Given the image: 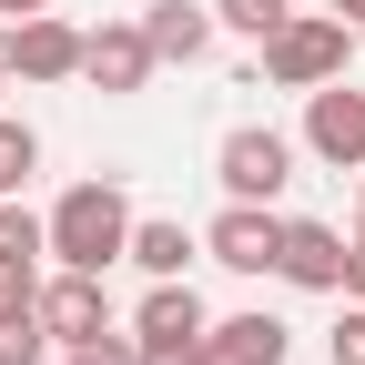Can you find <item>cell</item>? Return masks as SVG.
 Masks as SVG:
<instances>
[{
    "instance_id": "13",
    "label": "cell",
    "mask_w": 365,
    "mask_h": 365,
    "mask_svg": "<svg viewBox=\"0 0 365 365\" xmlns=\"http://www.w3.org/2000/svg\"><path fill=\"white\" fill-rule=\"evenodd\" d=\"M193 254H203V234H182V223H143V213H132V244H122V264H143L153 284H163V274H182Z\"/></svg>"
},
{
    "instance_id": "4",
    "label": "cell",
    "mask_w": 365,
    "mask_h": 365,
    "mask_svg": "<svg viewBox=\"0 0 365 365\" xmlns=\"http://www.w3.org/2000/svg\"><path fill=\"white\" fill-rule=\"evenodd\" d=\"M203 294L182 284V274H163V284L143 294V314H132V345H143V365H203Z\"/></svg>"
},
{
    "instance_id": "5",
    "label": "cell",
    "mask_w": 365,
    "mask_h": 365,
    "mask_svg": "<svg viewBox=\"0 0 365 365\" xmlns=\"http://www.w3.org/2000/svg\"><path fill=\"white\" fill-rule=\"evenodd\" d=\"M304 153L335 163V173H365V91L355 81H314L304 91Z\"/></svg>"
},
{
    "instance_id": "17",
    "label": "cell",
    "mask_w": 365,
    "mask_h": 365,
    "mask_svg": "<svg viewBox=\"0 0 365 365\" xmlns=\"http://www.w3.org/2000/svg\"><path fill=\"white\" fill-rule=\"evenodd\" d=\"M325 355H335V365H365V304H355V294H345V314H335Z\"/></svg>"
},
{
    "instance_id": "22",
    "label": "cell",
    "mask_w": 365,
    "mask_h": 365,
    "mask_svg": "<svg viewBox=\"0 0 365 365\" xmlns=\"http://www.w3.org/2000/svg\"><path fill=\"white\" fill-rule=\"evenodd\" d=\"M355 234H365V182H355Z\"/></svg>"
},
{
    "instance_id": "23",
    "label": "cell",
    "mask_w": 365,
    "mask_h": 365,
    "mask_svg": "<svg viewBox=\"0 0 365 365\" xmlns=\"http://www.w3.org/2000/svg\"><path fill=\"white\" fill-rule=\"evenodd\" d=\"M0 304H21V294H11V284H0Z\"/></svg>"
},
{
    "instance_id": "6",
    "label": "cell",
    "mask_w": 365,
    "mask_h": 365,
    "mask_svg": "<svg viewBox=\"0 0 365 365\" xmlns=\"http://www.w3.org/2000/svg\"><path fill=\"white\" fill-rule=\"evenodd\" d=\"M203 254H213L223 274H274V254H284V213H274V203H223V213L203 223Z\"/></svg>"
},
{
    "instance_id": "7",
    "label": "cell",
    "mask_w": 365,
    "mask_h": 365,
    "mask_svg": "<svg viewBox=\"0 0 365 365\" xmlns=\"http://www.w3.org/2000/svg\"><path fill=\"white\" fill-rule=\"evenodd\" d=\"M163 61H153V41L143 21H102V31H81V81L91 91H143Z\"/></svg>"
},
{
    "instance_id": "12",
    "label": "cell",
    "mask_w": 365,
    "mask_h": 365,
    "mask_svg": "<svg viewBox=\"0 0 365 365\" xmlns=\"http://www.w3.org/2000/svg\"><path fill=\"white\" fill-rule=\"evenodd\" d=\"M143 41H153V61H203L213 51V11H203V0H153Z\"/></svg>"
},
{
    "instance_id": "3",
    "label": "cell",
    "mask_w": 365,
    "mask_h": 365,
    "mask_svg": "<svg viewBox=\"0 0 365 365\" xmlns=\"http://www.w3.org/2000/svg\"><path fill=\"white\" fill-rule=\"evenodd\" d=\"M213 182H223V203H274L294 182V143L274 122H234L223 132V153H213Z\"/></svg>"
},
{
    "instance_id": "16",
    "label": "cell",
    "mask_w": 365,
    "mask_h": 365,
    "mask_svg": "<svg viewBox=\"0 0 365 365\" xmlns=\"http://www.w3.org/2000/svg\"><path fill=\"white\" fill-rule=\"evenodd\" d=\"M294 21V0H213V31H244V41H274Z\"/></svg>"
},
{
    "instance_id": "15",
    "label": "cell",
    "mask_w": 365,
    "mask_h": 365,
    "mask_svg": "<svg viewBox=\"0 0 365 365\" xmlns=\"http://www.w3.org/2000/svg\"><path fill=\"white\" fill-rule=\"evenodd\" d=\"M31 173H41V132H31L21 112H0V203H11Z\"/></svg>"
},
{
    "instance_id": "10",
    "label": "cell",
    "mask_w": 365,
    "mask_h": 365,
    "mask_svg": "<svg viewBox=\"0 0 365 365\" xmlns=\"http://www.w3.org/2000/svg\"><path fill=\"white\" fill-rule=\"evenodd\" d=\"M11 81H81V31L51 11L11 21Z\"/></svg>"
},
{
    "instance_id": "8",
    "label": "cell",
    "mask_w": 365,
    "mask_h": 365,
    "mask_svg": "<svg viewBox=\"0 0 365 365\" xmlns=\"http://www.w3.org/2000/svg\"><path fill=\"white\" fill-rule=\"evenodd\" d=\"M41 304V325H51V345H81V335H112V294H102V274H51V284L31 294Z\"/></svg>"
},
{
    "instance_id": "1",
    "label": "cell",
    "mask_w": 365,
    "mask_h": 365,
    "mask_svg": "<svg viewBox=\"0 0 365 365\" xmlns=\"http://www.w3.org/2000/svg\"><path fill=\"white\" fill-rule=\"evenodd\" d=\"M41 223H51V264H71V274H112L122 244H132V193H122L112 173H102V182H71Z\"/></svg>"
},
{
    "instance_id": "2",
    "label": "cell",
    "mask_w": 365,
    "mask_h": 365,
    "mask_svg": "<svg viewBox=\"0 0 365 365\" xmlns=\"http://www.w3.org/2000/svg\"><path fill=\"white\" fill-rule=\"evenodd\" d=\"M345 61H355V21H335V11H294L284 31L264 41V81H274V91L345 81Z\"/></svg>"
},
{
    "instance_id": "9",
    "label": "cell",
    "mask_w": 365,
    "mask_h": 365,
    "mask_svg": "<svg viewBox=\"0 0 365 365\" xmlns=\"http://www.w3.org/2000/svg\"><path fill=\"white\" fill-rule=\"evenodd\" d=\"M294 355V325H284V314H213V325H203V365H284Z\"/></svg>"
},
{
    "instance_id": "14",
    "label": "cell",
    "mask_w": 365,
    "mask_h": 365,
    "mask_svg": "<svg viewBox=\"0 0 365 365\" xmlns=\"http://www.w3.org/2000/svg\"><path fill=\"white\" fill-rule=\"evenodd\" d=\"M51 355V325H41V304L21 294V304H0V365H41Z\"/></svg>"
},
{
    "instance_id": "20",
    "label": "cell",
    "mask_w": 365,
    "mask_h": 365,
    "mask_svg": "<svg viewBox=\"0 0 365 365\" xmlns=\"http://www.w3.org/2000/svg\"><path fill=\"white\" fill-rule=\"evenodd\" d=\"M31 11H51V0H0V21H31Z\"/></svg>"
},
{
    "instance_id": "18",
    "label": "cell",
    "mask_w": 365,
    "mask_h": 365,
    "mask_svg": "<svg viewBox=\"0 0 365 365\" xmlns=\"http://www.w3.org/2000/svg\"><path fill=\"white\" fill-rule=\"evenodd\" d=\"M71 365H143V345H132V335H81Z\"/></svg>"
},
{
    "instance_id": "21",
    "label": "cell",
    "mask_w": 365,
    "mask_h": 365,
    "mask_svg": "<svg viewBox=\"0 0 365 365\" xmlns=\"http://www.w3.org/2000/svg\"><path fill=\"white\" fill-rule=\"evenodd\" d=\"M325 11H335V21H355V31H365V0H325Z\"/></svg>"
},
{
    "instance_id": "19",
    "label": "cell",
    "mask_w": 365,
    "mask_h": 365,
    "mask_svg": "<svg viewBox=\"0 0 365 365\" xmlns=\"http://www.w3.org/2000/svg\"><path fill=\"white\" fill-rule=\"evenodd\" d=\"M345 294H355V304H365V234H355V244H345Z\"/></svg>"
},
{
    "instance_id": "11",
    "label": "cell",
    "mask_w": 365,
    "mask_h": 365,
    "mask_svg": "<svg viewBox=\"0 0 365 365\" xmlns=\"http://www.w3.org/2000/svg\"><path fill=\"white\" fill-rule=\"evenodd\" d=\"M274 274H284V284H304V294H345V234H335V223H284Z\"/></svg>"
}]
</instances>
